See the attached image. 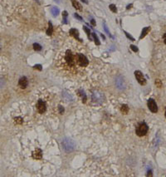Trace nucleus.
<instances>
[{
  "label": "nucleus",
  "mask_w": 166,
  "mask_h": 177,
  "mask_svg": "<svg viewBox=\"0 0 166 177\" xmlns=\"http://www.w3.org/2000/svg\"><path fill=\"white\" fill-rule=\"evenodd\" d=\"M78 92H80L79 94L81 95V98H82V102L83 103H86V93H85V92L83 91V90H78Z\"/></svg>",
  "instance_id": "nucleus-17"
},
{
  "label": "nucleus",
  "mask_w": 166,
  "mask_h": 177,
  "mask_svg": "<svg viewBox=\"0 0 166 177\" xmlns=\"http://www.w3.org/2000/svg\"><path fill=\"white\" fill-rule=\"evenodd\" d=\"M91 25H92L93 27L96 26V21H95L94 19H91Z\"/></svg>",
  "instance_id": "nucleus-33"
},
{
  "label": "nucleus",
  "mask_w": 166,
  "mask_h": 177,
  "mask_svg": "<svg viewBox=\"0 0 166 177\" xmlns=\"http://www.w3.org/2000/svg\"><path fill=\"white\" fill-rule=\"evenodd\" d=\"M125 32V36L126 37H127V38H129V39H131V41H135V38H133V37L131 36V35H129V33L127 32Z\"/></svg>",
  "instance_id": "nucleus-28"
},
{
  "label": "nucleus",
  "mask_w": 166,
  "mask_h": 177,
  "mask_svg": "<svg viewBox=\"0 0 166 177\" xmlns=\"http://www.w3.org/2000/svg\"><path fill=\"white\" fill-rule=\"evenodd\" d=\"M54 1H56V2H57V0H54Z\"/></svg>",
  "instance_id": "nucleus-39"
},
{
  "label": "nucleus",
  "mask_w": 166,
  "mask_h": 177,
  "mask_svg": "<svg viewBox=\"0 0 166 177\" xmlns=\"http://www.w3.org/2000/svg\"><path fill=\"white\" fill-rule=\"evenodd\" d=\"M81 1H82L83 3H86V4H87V3H88V1H87V0H81Z\"/></svg>",
  "instance_id": "nucleus-36"
},
{
  "label": "nucleus",
  "mask_w": 166,
  "mask_h": 177,
  "mask_svg": "<svg viewBox=\"0 0 166 177\" xmlns=\"http://www.w3.org/2000/svg\"><path fill=\"white\" fill-rule=\"evenodd\" d=\"M72 6L74 7L76 10H79V11H81V10H82L81 5L80 4V3L76 1V0H72Z\"/></svg>",
  "instance_id": "nucleus-14"
},
{
  "label": "nucleus",
  "mask_w": 166,
  "mask_h": 177,
  "mask_svg": "<svg viewBox=\"0 0 166 177\" xmlns=\"http://www.w3.org/2000/svg\"><path fill=\"white\" fill-rule=\"evenodd\" d=\"M64 60H65V62L66 66L68 68H75L76 65V54L74 55L72 53V52L71 50H66V52H65V56H64Z\"/></svg>",
  "instance_id": "nucleus-2"
},
{
  "label": "nucleus",
  "mask_w": 166,
  "mask_h": 177,
  "mask_svg": "<svg viewBox=\"0 0 166 177\" xmlns=\"http://www.w3.org/2000/svg\"><path fill=\"white\" fill-rule=\"evenodd\" d=\"M15 122L17 123V124H22V123L23 122V120H22V117L18 116V117H16L15 118Z\"/></svg>",
  "instance_id": "nucleus-25"
},
{
  "label": "nucleus",
  "mask_w": 166,
  "mask_h": 177,
  "mask_svg": "<svg viewBox=\"0 0 166 177\" xmlns=\"http://www.w3.org/2000/svg\"><path fill=\"white\" fill-rule=\"evenodd\" d=\"M91 35H92V37H93V38H94V41H95L96 44V45H100V44H101V42H100V41H99L98 37L96 36V33H95V32H92Z\"/></svg>",
  "instance_id": "nucleus-22"
},
{
  "label": "nucleus",
  "mask_w": 166,
  "mask_h": 177,
  "mask_svg": "<svg viewBox=\"0 0 166 177\" xmlns=\"http://www.w3.org/2000/svg\"><path fill=\"white\" fill-rule=\"evenodd\" d=\"M74 16H75V18H76L78 20H80V21H82V18H81V17L80 16V15H78L77 13H75Z\"/></svg>",
  "instance_id": "nucleus-31"
},
{
  "label": "nucleus",
  "mask_w": 166,
  "mask_h": 177,
  "mask_svg": "<svg viewBox=\"0 0 166 177\" xmlns=\"http://www.w3.org/2000/svg\"><path fill=\"white\" fill-rule=\"evenodd\" d=\"M149 131V126L148 125L146 124L145 122H140L139 123L138 126H136V129H135V133L136 135L138 136H145L146 134L148 133Z\"/></svg>",
  "instance_id": "nucleus-4"
},
{
  "label": "nucleus",
  "mask_w": 166,
  "mask_h": 177,
  "mask_svg": "<svg viewBox=\"0 0 166 177\" xmlns=\"http://www.w3.org/2000/svg\"><path fill=\"white\" fill-rule=\"evenodd\" d=\"M83 30H84L85 32L86 33V34H87L88 38L91 39V31H90V29L86 26H83Z\"/></svg>",
  "instance_id": "nucleus-23"
},
{
  "label": "nucleus",
  "mask_w": 166,
  "mask_h": 177,
  "mask_svg": "<svg viewBox=\"0 0 166 177\" xmlns=\"http://www.w3.org/2000/svg\"><path fill=\"white\" fill-rule=\"evenodd\" d=\"M28 85V80L26 76H22L18 81V86L22 89H25Z\"/></svg>",
  "instance_id": "nucleus-10"
},
{
  "label": "nucleus",
  "mask_w": 166,
  "mask_h": 177,
  "mask_svg": "<svg viewBox=\"0 0 166 177\" xmlns=\"http://www.w3.org/2000/svg\"><path fill=\"white\" fill-rule=\"evenodd\" d=\"M62 146L63 150L66 152V153H71L72 151H75V149L76 147L75 141H73L71 138H64L63 141H62Z\"/></svg>",
  "instance_id": "nucleus-1"
},
{
  "label": "nucleus",
  "mask_w": 166,
  "mask_h": 177,
  "mask_svg": "<svg viewBox=\"0 0 166 177\" xmlns=\"http://www.w3.org/2000/svg\"><path fill=\"white\" fill-rule=\"evenodd\" d=\"M101 38H102L103 39H104V40H105V37L104 35H103L102 33H101Z\"/></svg>",
  "instance_id": "nucleus-35"
},
{
  "label": "nucleus",
  "mask_w": 166,
  "mask_h": 177,
  "mask_svg": "<svg viewBox=\"0 0 166 177\" xmlns=\"http://www.w3.org/2000/svg\"><path fill=\"white\" fill-rule=\"evenodd\" d=\"M150 31V27H146V28H144L141 32V34L140 36H139V39H142L143 38H145V37L148 34V32Z\"/></svg>",
  "instance_id": "nucleus-13"
},
{
  "label": "nucleus",
  "mask_w": 166,
  "mask_h": 177,
  "mask_svg": "<svg viewBox=\"0 0 166 177\" xmlns=\"http://www.w3.org/2000/svg\"><path fill=\"white\" fill-rule=\"evenodd\" d=\"M109 8H110V9L111 10V12H112V13H115L116 12H117V8H116V7H115V4H111V5L109 6Z\"/></svg>",
  "instance_id": "nucleus-24"
},
{
  "label": "nucleus",
  "mask_w": 166,
  "mask_h": 177,
  "mask_svg": "<svg viewBox=\"0 0 166 177\" xmlns=\"http://www.w3.org/2000/svg\"><path fill=\"white\" fill-rule=\"evenodd\" d=\"M115 86L116 88H117L118 90H120V91H123V90H125V87H126V83H125V81L124 78H123L122 76H117L115 78Z\"/></svg>",
  "instance_id": "nucleus-5"
},
{
  "label": "nucleus",
  "mask_w": 166,
  "mask_h": 177,
  "mask_svg": "<svg viewBox=\"0 0 166 177\" xmlns=\"http://www.w3.org/2000/svg\"><path fill=\"white\" fill-rule=\"evenodd\" d=\"M52 32H53V26L52 24V23L51 22H49L48 23V28L46 29V33L48 34V36H51L52 34Z\"/></svg>",
  "instance_id": "nucleus-16"
},
{
  "label": "nucleus",
  "mask_w": 166,
  "mask_h": 177,
  "mask_svg": "<svg viewBox=\"0 0 166 177\" xmlns=\"http://www.w3.org/2000/svg\"><path fill=\"white\" fill-rule=\"evenodd\" d=\"M91 98L94 102L98 103V104H101L103 101H104V95L102 94V92L99 91H94L92 92Z\"/></svg>",
  "instance_id": "nucleus-6"
},
{
  "label": "nucleus",
  "mask_w": 166,
  "mask_h": 177,
  "mask_svg": "<svg viewBox=\"0 0 166 177\" xmlns=\"http://www.w3.org/2000/svg\"><path fill=\"white\" fill-rule=\"evenodd\" d=\"M135 78L136 80L138 81V82L139 83L140 85H145L146 84V79L145 78L144 75H143V73L139 71V70H137V71L135 72Z\"/></svg>",
  "instance_id": "nucleus-8"
},
{
  "label": "nucleus",
  "mask_w": 166,
  "mask_h": 177,
  "mask_svg": "<svg viewBox=\"0 0 166 177\" xmlns=\"http://www.w3.org/2000/svg\"><path fill=\"white\" fill-rule=\"evenodd\" d=\"M37 108H38V112L40 114H43L46 111V103L42 101V100H38V103H37Z\"/></svg>",
  "instance_id": "nucleus-9"
},
{
  "label": "nucleus",
  "mask_w": 166,
  "mask_h": 177,
  "mask_svg": "<svg viewBox=\"0 0 166 177\" xmlns=\"http://www.w3.org/2000/svg\"><path fill=\"white\" fill-rule=\"evenodd\" d=\"M165 118H166V109H165Z\"/></svg>",
  "instance_id": "nucleus-38"
},
{
  "label": "nucleus",
  "mask_w": 166,
  "mask_h": 177,
  "mask_svg": "<svg viewBox=\"0 0 166 177\" xmlns=\"http://www.w3.org/2000/svg\"><path fill=\"white\" fill-rule=\"evenodd\" d=\"M121 111L122 113H124V114H127L128 112H129V106L125 104H123L121 106Z\"/></svg>",
  "instance_id": "nucleus-19"
},
{
  "label": "nucleus",
  "mask_w": 166,
  "mask_h": 177,
  "mask_svg": "<svg viewBox=\"0 0 166 177\" xmlns=\"http://www.w3.org/2000/svg\"><path fill=\"white\" fill-rule=\"evenodd\" d=\"M148 107L149 109V111H150L152 113H157L158 112V106H157V103L155 102V101L154 99L152 98H149L148 100Z\"/></svg>",
  "instance_id": "nucleus-7"
},
{
  "label": "nucleus",
  "mask_w": 166,
  "mask_h": 177,
  "mask_svg": "<svg viewBox=\"0 0 166 177\" xmlns=\"http://www.w3.org/2000/svg\"><path fill=\"white\" fill-rule=\"evenodd\" d=\"M104 29H105V32L107 33V34L110 36V37H111V33H110V32H109V30H108V28H107V27H106V25L104 23Z\"/></svg>",
  "instance_id": "nucleus-29"
},
{
  "label": "nucleus",
  "mask_w": 166,
  "mask_h": 177,
  "mask_svg": "<svg viewBox=\"0 0 166 177\" xmlns=\"http://www.w3.org/2000/svg\"><path fill=\"white\" fill-rule=\"evenodd\" d=\"M155 85H156V86H158V87H161L162 86V82H161V81L159 79H157L155 81Z\"/></svg>",
  "instance_id": "nucleus-27"
},
{
  "label": "nucleus",
  "mask_w": 166,
  "mask_h": 177,
  "mask_svg": "<svg viewBox=\"0 0 166 177\" xmlns=\"http://www.w3.org/2000/svg\"><path fill=\"white\" fill-rule=\"evenodd\" d=\"M51 12H52L53 16L56 17L60 13V10L57 8H56V7H52V8H51Z\"/></svg>",
  "instance_id": "nucleus-18"
},
{
  "label": "nucleus",
  "mask_w": 166,
  "mask_h": 177,
  "mask_svg": "<svg viewBox=\"0 0 166 177\" xmlns=\"http://www.w3.org/2000/svg\"><path fill=\"white\" fill-rule=\"evenodd\" d=\"M33 48H34V50L35 51H37V52H39V51H41L42 50V46L39 44V43H33Z\"/></svg>",
  "instance_id": "nucleus-21"
},
{
  "label": "nucleus",
  "mask_w": 166,
  "mask_h": 177,
  "mask_svg": "<svg viewBox=\"0 0 166 177\" xmlns=\"http://www.w3.org/2000/svg\"><path fill=\"white\" fill-rule=\"evenodd\" d=\"M69 33H70V35H71V36L74 37L76 40H78V41H80V42H82V40L79 38V31L77 29L71 28V29H70V31H69Z\"/></svg>",
  "instance_id": "nucleus-12"
},
{
  "label": "nucleus",
  "mask_w": 166,
  "mask_h": 177,
  "mask_svg": "<svg viewBox=\"0 0 166 177\" xmlns=\"http://www.w3.org/2000/svg\"><path fill=\"white\" fill-rule=\"evenodd\" d=\"M131 7H132V4H129V5H128V6H127V8H126L129 9V8H131Z\"/></svg>",
  "instance_id": "nucleus-37"
},
{
  "label": "nucleus",
  "mask_w": 166,
  "mask_h": 177,
  "mask_svg": "<svg viewBox=\"0 0 166 177\" xmlns=\"http://www.w3.org/2000/svg\"><path fill=\"white\" fill-rule=\"evenodd\" d=\"M62 96L64 97V99L66 100V101H67V102H70V101H72L73 98H72V96L71 94H69L68 92H66V91H64L62 92Z\"/></svg>",
  "instance_id": "nucleus-15"
},
{
  "label": "nucleus",
  "mask_w": 166,
  "mask_h": 177,
  "mask_svg": "<svg viewBox=\"0 0 166 177\" xmlns=\"http://www.w3.org/2000/svg\"><path fill=\"white\" fill-rule=\"evenodd\" d=\"M58 109H59V113H60V114H63V113H64V108H63L62 106H59Z\"/></svg>",
  "instance_id": "nucleus-30"
},
{
  "label": "nucleus",
  "mask_w": 166,
  "mask_h": 177,
  "mask_svg": "<svg viewBox=\"0 0 166 177\" xmlns=\"http://www.w3.org/2000/svg\"><path fill=\"white\" fill-rule=\"evenodd\" d=\"M67 15H68V13L66 11H64L62 13V17H63L62 23H64V24H66V23H67Z\"/></svg>",
  "instance_id": "nucleus-20"
},
{
  "label": "nucleus",
  "mask_w": 166,
  "mask_h": 177,
  "mask_svg": "<svg viewBox=\"0 0 166 177\" xmlns=\"http://www.w3.org/2000/svg\"><path fill=\"white\" fill-rule=\"evenodd\" d=\"M129 47H131V49L132 50L133 52H137L139 51L138 48H137V47H136V46H135V45H131Z\"/></svg>",
  "instance_id": "nucleus-26"
},
{
  "label": "nucleus",
  "mask_w": 166,
  "mask_h": 177,
  "mask_svg": "<svg viewBox=\"0 0 166 177\" xmlns=\"http://www.w3.org/2000/svg\"><path fill=\"white\" fill-rule=\"evenodd\" d=\"M163 38H164V44L166 45V32L164 34V36H163Z\"/></svg>",
  "instance_id": "nucleus-34"
},
{
  "label": "nucleus",
  "mask_w": 166,
  "mask_h": 177,
  "mask_svg": "<svg viewBox=\"0 0 166 177\" xmlns=\"http://www.w3.org/2000/svg\"><path fill=\"white\" fill-rule=\"evenodd\" d=\"M34 68H38V70H40V71H41V70H42V66L41 65H40V64H38V65H35L34 66Z\"/></svg>",
  "instance_id": "nucleus-32"
},
{
  "label": "nucleus",
  "mask_w": 166,
  "mask_h": 177,
  "mask_svg": "<svg viewBox=\"0 0 166 177\" xmlns=\"http://www.w3.org/2000/svg\"><path fill=\"white\" fill-rule=\"evenodd\" d=\"M32 158L35 160H41L42 158V151L41 149H36L34 151L32 152Z\"/></svg>",
  "instance_id": "nucleus-11"
},
{
  "label": "nucleus",
  "mask_w": 166,
  "mask_h": 177,
  "mask_svg": "<svg viewBox=\"0 0 166 177\" xmlns=\"http://www.w3.org/2000/svg\"><path fill=\"white\" fill-rule=\"evenodd\" d=\"M76 65L81 68H86L89 65V60L82 53H76Z\"/></svg>",
  "instance_id": "nucleus-3"
}]
</instances>
